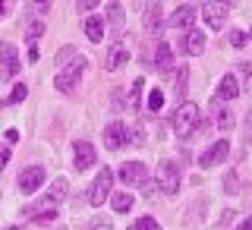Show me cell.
Returning a JSON list of instances; mask_svg holds the SVG:
<instances>
[{
	"label": "cell",
	"instance_id": "obj_1",
	"mask_svg": "<svg viewBox=\"0 0 252 230\" xmlns=\"http://www.w3.org/2000/svg\"><path fill=\"white\" fill-rule=\"evenodd\" d=\"M199 130H202V110H199V104H192V101L180 104L177 114H173V132H177L180 139H189V136H195Z\"/></svg>",
	"mask_w": 252,
	"mask_h": 230
},
{
	"label": "cell",
	"instance_id": "obj_2",
	"mask_svg": "<svg viewBox=\"0 0 252 230\" xmlns=\"http://www.w3.org/2000/svg\"><path fill=\"white\" fill-rule=\"evenodd\" d=\"M82 73H85V57H82V54H76V57L69 60V63H63V66L57 69V76H54V89H60V92H73Z\"/></svg>",
	"mask_w": 252,
	"mask_h": 230
},
{
	"label": "cell",
	"instance_id": "obj_3",
	"mask_svg": "<svg viewBox=\"0 0 252 230\" xmlns=\"http://www.w3.org/2000/svg\"><path fill=\"white\" fill-rule=\"evenodd\" d=\"M155 186L161 189V193H177L180 189V164H173V161H161L158 164V170H155Z\"/></svg>",
	"mask_w": 252,
	"mask_h": 230
},
{
	"label": "cell",
	"instance_id": "obj_4",
	"mask_svg": "<svg viewBox=\"0 0 252 230\" xmlns=\"http://www.w3.org/2000/svg\"><path fill=\"white\" fill-rule=\"evenodd\" d=\"M110 186H114V173L104 167L98 177H94V183L89 186V205H94V208H98V205H104V199L110 196Z\"/></svg>",
	"mask_w": 252,
	"mask_h": 230
},
{
	"label": "cell",
	"instance_id": "obj_5",
	"mask_svg": "<svg viewBox=\"0 0 252 230\" xmlns=\"http://www.w3.org/2000/svg\"><path fill=\"white\" fill-rule=\"evenodd\" d=\"M195 16H199V10H195L192 3H180L177 10L170 13L167 26H170V29H177V32H192V22H195Z\"/></svg>",
	"mask_w": 252,
	"mask_h": 230
},
{
	"label": "cell",
	"instance_id": "obj_6",
	"mask_svg": "<svg viewBox=\"0 0 252 230\" xmlns=\"http://www.w3.org/2000/svg\"><path fill=\"white\" fill-rule=\"evenodd\" d=\"M22 69L19 57H16V47L10 41H0V79H13Z\"/></svg>",
	"mask_w": 252,
	"mask_h": 230
},
{
	"label": "cell",
	"instance_id": "obj_7",
	"mask_svg": "<svg viewBox=\"0 0 252 230\" xmlns=\"http://www.w3.org/2000/svg\"><path fill=\"white\" fill-rule=\"evenodd\" d=\"M98 164V152H94V145L92 142H79L76 139V145H73V167L76 170H89Z\"/></svg>",
	"mask_w": 252,
	"mask_h": 230
},
{
	"label": "cell",
	"instance_id": "obj_8",
	"mask_svg": "<svg viewBox=\"0 0 252 230\" xmlns=\"http://www.w3.org/2000/svg\"><path fill=\"white\" fill-rule=\"evenodd\" d=\"M120 180L126 186H148V170L142 161H129L120 167Z\"/></svg>",
	"mask_w": 252,
	"mask_h": 230
},
{
	"label": "cell",
	"instance_id": "obj_9",
	"mask_svg": "<svg viewBox=\"0 0 252 230\" xmlns=\"http://www.w3.org/2000/svg\"><path fill=\"white\" fill-rule=\"evenodd\" d=\"M47 180L44 167H38V164H32V167H26L19 173V189L22 193H35V189H41V183Z\"/></svg>",
	"mask_w": 252,
	"mask_h": 230
},
{
	"label": "cell",
	"instance_id": "obj_10",
	"mask_svg": "<svg viewBox=\"0 0 252 230\" xmlns=\"http://www.w3.org/2000/svg\"><path fill=\"white\" fill-rule=\"evenodd\" d=\"M227 155H230V142H227V139H218L211 148H205V152H202L199 164H202V167H215V164H220Z\"/></svg>",
	"mask_w": 252,
	"mask_h": 230
},
{
	"label": "cell",
	"instance_id": "obj_11",
	"mask_svg": "<svg viewBox=\"0 0 252 230\" xmlns=\"http://www.w3.org/2000/svg\"><path fill=\"white\" fill-rule=\"evenodd\" d=\"M123 63H129V47H123L120 41H114V44L107 47V54H104V69L117 73Z\"/></svg>",
	"mask_w": 252,
	"mask_h": 230
},
{
	"label": "cell",
	"instance_id": "obj_12",
	"mask_svg": "<svg viewBox=\"0 0 252 230\" xmlns=\"http://www.w3.org/2000/svg\"><path fill=\"white\" fill-rule=\"evenodd\" d=\"M227 13H230V6H227V3H205L202 6V16H205V22H208L211 29H224Z\"/></svg>",
	"mask_w": 252,
	"mask_h": 230
},
{
	"label": "cell",
	"instance_id": "obj_13",
	"mask_svg": "<svg viewBox=\"0 0 252 230\" xmlns=\"http://www.w3.org/2000/svg\"><path fill=\"white\" fill-rule=\"evenodd\" d=\"M180 51L183 54H202L205 51V32H199V29L186 32V35L180 38Z\"/></svg>",
	"mask_w": 252,
	"mask_h": 230
},
{
	"label": "cell",
	"instance_id": "obj_14",
	"mask_svg": "<svg viewBox=\"0 0 252 230\" xmlns=\"http://www.w3.org/2000/svg\"><path fill=\"white\" fill-rule=\"evenodd\" d=\"M126 136H129V130H126V126H123L120 120H117V123H110L107 130H104V145H107V148H114V152H117V148H123Z\"/></svg>",
	"mask_w": 252,
	"mask_h": 230
},
{
	"label": "cell",
	"instance_id": "obj_15",
	"mask_svg": "<svg viewBox=\"0 0 252 230\" xmlns=\"http://www.w3.org/2000/svg\"><path fill=\"white\" fill-rule=\"evenodd\" d=\"M155 66L161 69V73H170L173 54H170V44H167V41H158V44H155Z\"/></svg>",
	"mask_w": 252,
	"mask_h": 230
},
{
	"label": "cell",
	"instance_id": "obj_16",
	"mask_svg": "<svg viewBox=\"0 0 252 230\" xmlns=\"http://www.w3.org/2000/svg\"><path fill=\"white\" fill-rule=\"evenodd\" d=\"M236 95H240V82H236L233 73H227L220 79V85H218V101H233Z\"/></svg>",
	"mask_w": 252,
	"mask_h": 230
},
{
	"label": "cell",
	"instance_id": "obj_17",
	"mask_svg": "<svg viewBox=\"0 0 252 230\" xmlns=\"http://www.w3.org/2000/svg\"><path fill=\"white\" fill-rule=\"evenodd\" d=\"M85 38L94 41V44L104 38V19H101V16H89V19H85Z\"/></svg>",
	"mask_w": 252,
	"mask_h": 230
},
{
	"label": "cell",
	"instance_id": "obj_18",
	"mask_svg": "<svg viewBox=\"0 0 252 230\" xmlns=\"http://www.w3.org/2000/svg\"><path fill=\"white\" fill-rule=\"evenodd\" d=\"M66 189H69V183H66V180L60 177V180H54V186L47 189V196H44V199L51 202V205H60L63 199H66Z\"/></svg>",
	"mask_w": 252,
	"mask_h": 230
},
{
	"label": "cell",
	"instance_id": "obj_19",
	"mask_svg": "<svg viewBox=\"0 0 252 230\" xmlns=\"http://www.w3.org/2000/svg\"><path fill=\"white\" fill-rule=\"evenodd\" d=\"M161 6H158V3H152V6H145V29L148 32H158V29H161Z\"/></svg>",
	"mask_w": 252,
	"mask_h": 230
},
{
	"label": "cell",
	"instance_id": "obj_20",
	"mask_svg": "<svg viewBox=\"0 0 252 230\" xmlns=\"http://www.w3.org/2000/svg\"><path fill=\"white\" fill-rule=\"evenodd\" d=\"M107 19H110V26H114V35H120V29H123V6L110 3L107 6Z\"/></svg>",
	"mask_w": 252,
	"mask_h": 230
},
{
	"label": "cell",
	"instance_id": "obj_21",
	"mask_svg": "<svg viewBox=\"0 0 252 230\" xmlns=\"http://www.w3.org/2000/svg\"><path fill=\"white\" fill-rule=\"evenodd\" d=\"M110 205H114V211H129L132 208V196L129 193H117L114 199H110Z\"/></svg>",
	"mask_w": 252,
	"mask_h": 230
},
{
	"label": "cell",
	"instance_id": "obj_22",
	"mask_svg": "<svg viewBox=\"0 0 252 230\" xmlns=\"http://www.w3.org/2000/svg\"><path fill=\"white\" fill-rule=\"evenodd\" d=\"M161 107H164V92H161V89H152V92H148V110H152V114H158Z\"/></svg>",
	"mask_w": 252,
	"mask_h": 230
},
{
	"label": "cell",
	"instance_id": "obj_23",
	"mask_svg": "<svg viewBox=\"0 0 252 230\" xmlns=\"http://www.w3.org/2000/svg\"><path fill=\"white\" fill-rule=\"evenodd\" d=\"M215 123H218V130L227 132V130L233 126V114H230V110H220V107H218V120H215Z\"/></svg>",
	"mask_w": 252,
	"mask_h": 230
},
{
	"label": "cell",
	"instance_id": "obj_24",
	"mask_svg": "<svg viewBox=\"0 0 252 230\" xmlns=\"http://www.w3.org/2000/svg\"><path fill=\"white\" fill-rule=\"evenodd\" d=\"M132 230H161V224H158L155 218H139L136 224H132Z\"/></svg>",
	"mask_w": 252,
	"mask_h": 230
},
{
	"label": "cell",
	"instance_id": "obj_25",
	"mask_svg": "<svg viewBox=\"0 0 252 230\" xmlns=\"http://www.w3.org/2000/svg\"><path fill=\"white\" fill-rule=\"evenodd\" d=\"M26 95H29V85H13V92H10V104H19V101H26Z\"/></svg>",
	"mask_w": 252,
	"mask_h": 230
},
{
	"label": "cell",
	"instance_id": "obj_26",
	"mask_svg": "<svg viewBox=\"0 0 252 230\" xmlns=\"http://www.w3.org/2000/svg\"><path fill=\"white\" fill-rule=\"evenodd\" d=\"M41 32H44V26H41V22H35V26H29V29H26V44H35Z\"/></svg>",
	"mask_w": 252,
	"mask_h": 230
},
{
	"label": "cell",
	"instance_id": "obj_27",
	"mask_svg": "<svg viewBox=\"0 0 252 230\" xmlns=\"http://www.w3.org/2000/svg\"><path fill=\"white\" fill-rule=\"evenodd\" d=\"M129 142H132V145H145V130H142V126L136 123V126H129Z\"/></svg>",
	"mask_w": 252,
	"mask_h": 230
},
{
	"label": "cell",
	"instance_id": "obj_28",
	"mask_svg": "<svg viewBox=\"0 0 252 230\" xmlns=\"http://www.w3.org/2000/svg\"><path fill=\"white\" fill-rule=\"evenodd\" d=\"M246 41H249V35H246V32H236V29L230 32V44H233V47H243Z\"/></svg>",
	"mask_w": 252,
	"mask_h": 230
},
{
	"label": "cell",
	"instance_id": "obj_29",
	"mask_svg": "<svg viewBox=\"0 0 252 230\" xmlns=\"http://www.w3.org/2000/svg\"><path fill=\"white\" fill-rule=\"evenodd\" d=\"M139 95H142V79H136V82H132V89H129V104L132 107L139 104Z\"/></svg>",
	"mask_w": 252,
	"mask_h": 230
},
{
	"label": "cell",
	"instance_id": "obj_30",
	"mask_svg": "<svg viewBox=\"0 0 252 230\" xmlns=\"http://www.w3.org/2000/svg\"><path fill=\"white\" fill-rule=\"evenodd\" d=\"M10 164V145H0V170Z\"/></svg>",
	"mask_w": 252,
	"mask_h": 230
},
{
	"label": "cell",
	"instance_id": "obj_31",
	"mask_svg": "<svg viewBox=\"0 0 252 230\" xmlns=\"http://www.w3.org/2000/svg\"><path fill=\"white\" fill-rule=\"evenodd\" d=\"M94 6H98V0H82V3H76V10L89 13V10H94Z\"/></svg>",
	"mask_w": 252,
	"mask_h": 230
},
{
	"label": "cell",
	"instance_id": "obj_32",
	"mask_svg": "<svg viewBox=\"0 0 252 230\" xmlns=\"http://www.w3.org/2000/svg\"><path fill=\"white\" fill-rule=\"evenodd\" d=\"M35 60H38V47L29 44V63H35Z\"/></svg>",
	"mask_w": 252,
	"mask_h": 230
},
{
	"label": "cell",
	"instance_id": "obj_33",
	"mask_svg": "<svg viewBox=\"0 0 252 230\" xmlns=\"http://www.w3.org/2000/svg\"><path fill=\"white\" fill-rule=\"evenodd\" d=\"M6 142H10V145H13V142H19V132H16V130H6Z\"/></svg>",
	"mask_w": 252,
	"mask_h": 230
},
{
	"label": "cell",
	"instance_id": "obj_34",
	"mask_svg": "<svg viewBox=\"0 0 252 230\" xmlns=\"http://www.w3.org/2000/svg\"><path fill=\"white\" fill-rule=\"evenodd\" d=\"M92 230H114V227H110V221H101V224H94Z\"/></svg>",
	"mask_w": 252,
	"mask_h": 230
},
{
	"label": "cell",
	"instance_id": "obj_35",
	"mask_svg": "<svg viewBox=\"0 0 252 230\" xmlns=\"http://www.w3.org/2000/svg\"><path fill=\"white\" fill-rule=\"evenodd\" d=\"M236 230H252V218H246V221H243V224L236 227Z\"/></svg>",
	"mask_w": 252,
	"mask_h": 230
},
{
	"label": "cell",
	"instance_id": "obj_36",
	"mask_svg": "<svg viewBox=\"0 0 252 230\" xmlns=\"http://www.w3.org/2000/svg\"><path fill=\"white\" fill-rule=\"evenodd\" d=\"M6 10H10V3H3V0H0V16H6Z\"/></svg>",
	"mask_w": 252,
	"mask_h": 230
},
{
	"label": "cell",
	"instance_id": "obj_37",
	"mask_svg": "<svg viewBox=\"0 0 252 230\" xmlns=\"http://www.w3.org/2000/svg\"><path fill=\"white\" fill-rule=\"evenodd\" d=\"M246 89H249V95H252V76H249V82H246Z\"/></svg>",
	"mask_w": 252,
	"mask_h": 230
},
{
	"label": "cell",
	"instance_id": "obj_38",
	"mask_svg": "<svg viewBox=\"0 0 252 230\" xmlns=\"http://www.w3.org/2000/svg\"><path fill=\"white\" fill-rule=\"evenodd\" d=\"M249 41H252V29H249Z\"/></svg>",
	"mask_w": 252,
	"mask_h": 230
},
{
	"label": "cell",
	"instance_id": "obj_39",
	"mask_svg": "<svg viewBox=\"0 0 252 230\" xmlns=\"http://www.w3.org/2000/svg\"><path fill=\"white\" fill-rule=\"evenodd\" d=\"M6 230H19V227H6Z\"/></svg>",
	"mask_w": 252,
	"mask_h": 230
},
{
	"label": "cell",
	"instance_id": "obj_40",
	"mask_svg": "<svg viewBox=\"0 0 252 230\" xmlns=\"http://www.w3.org/2000/svg\"><path fill=\"white\" fill-rule=\"evenodd\" d=\"M0 104H3V98H0Z\"/></svg>",
	"mask_w": 252,
	"mask_h": 230
}]
</instances>
